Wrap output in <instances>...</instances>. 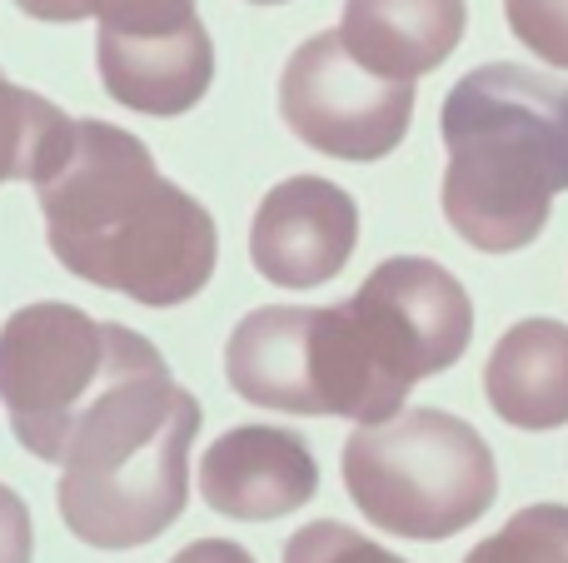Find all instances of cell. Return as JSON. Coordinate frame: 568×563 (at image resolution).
<instances>
[{
    "mask_svg": "<svg viewBox=\"0 0 568 563\" xmlns=\"http://www.w3.org/2000/svg\"><path fill=\"white\" fill-rule=\"evenodd\" d=\"M36 190L50 255L85 285L170 309L215 275L220 229L210 209L160 175L130 130L75 120V150Z\"/></svg>",
    "mask_w": 568,
    "mask_h": 563,
    "instance_id": "obj_1",
    "label": "cell"
},
{
    "mask_svg": "<svg viewBox=\"0 0 568 563\" xmlns=\"http://www.w3.org/2000/svg\"><path fill=\"white\" fill-rule=\"evenodd\" d=\"M444 130V219L464 245L514 255L549 225L568 190V85L544 70L494 60L449 90Z\"/></svg>",
    "mask_w": 568,
    "mask_h": 563,
    "instance_id": "obj_2",
    "label": "cell"
},
{
    "mask_svg": "<svg viewBox=\"0 0 568 563\" xmlns=\"http://www.w3.org/2000/svg\"><path fill=\"white\" fill-rule=\"evenodd\" d=\"M205 409L170 369L125 379L75 424L60 459L55 504L90 549H140L190 504V444Z\"/></svg>",
    "mask_w": 568,
    "mask_h": 563,
    "instance_id": "obj_3",
    "label": "cell"
},
{
    "mask_svg": "<svg viewBox=\"0 0 568 563\" xmlns=\"http://www.w3.org/2000/svg\"><path fill=\"white\" fill-rule=\"evenodd\" d=\"M339 469L374 529L419 544L464 534L499 499L494 449L469 419L444 409H399L384 424H359Z\"/></svg>",
    "mask_w": 568,
    "mask_h": 563,
    "instance_id": "obj_4",
    "label": "cell"
},
{
    "mask_svg": "<svg viewBox=\"0 0 568 563\" xmlns=\"http://www.w3.org/2000/svg\"><path fill=\"white\" fill-rule=\"evenodd\" d=\"M170 369L150 339L115 319L40 299L0 325V405L10 434L45 464L65 459L75 424L125 379Z\"/></svg>",
    "mask_w": 568,
    "mask_h": 563,
    "instance_id": "obj_5",
    "label": "cell"
},
{
    "mask_svg": "<svg viewBox=\"0 0 568 563\" xmlns=\"http://www.w3.org/2000/svg\"><path fill=\"white\" fill-rule=\"evenodd\" d=\"M344 305H349L364 359L394 409H404L419 379L459 365L474 339L469 289L439 259L424 255H394L374 265Z\"/></svg>",
    "mask_w": 568,
    "mask_h": 563,
    "instance_id": "obj_6",
    "label": "cell"
},
{
    "mask_svg": "<svg viewBox=\"0 0 568 563\" xmlns=\"http://www.w3.org/2000/svg\"><path fill=\"white\" fill-rule=\"evenodd\" d=\"M280 115L310 150L369 165L409 135L414 80L374 75L349 55L339 30H320L284 60Z\"/></svg>",
    "mask_w": 568,
    "mask_h": 563,
    "instance_id": "obj_7",
    "label": "cell"
},
{
    "mask_svg": "<svg viewBox=\"0 0 568 563\" xmlns=\"http://www.w3.org/2000/svg\"><path fill=\"white\" fill-rule=\"evenodd\" d=\"M359 245V205L324 175H290L260 199L250 265L280 289L329 285Z\"/></svg>",
    "mask_w": 568,
    "mask_h": 563,
    "instance_id": "obj_8",
    "label": "cell"
},
{
    "mask_svg": "<svg viewBox=\"0 0 568 563\" xmlns=\"http://www.w3.org/2000/svg\"><path fill=\"white\" fill-rule=\"evenodd\" d=\"M320 494V464L294 429L240 424L200 454V499L220 519L270 524Z\"/></svg>",
    "mask_w": 568,
    "mask_h": 563,
    "instance_id": "obj_9",
    "label": "cell"
},
{
    "mask_svg": "<svg viewBox=\"0 0 568 563\" xmlns=\"http://www.w3.org/2000/svg\"><path fill=\"white\" fill-rule=\"evenodd\" d=\"M464 20V0H344L339 35L364 70L419 80L459 50Z\"/></svg>",
    "mask_w": 568,
    "mask_h": 563,
    "instance_id": "obj_10",
    "label": "cell"
},
{
    "mask_svg": "<svg viewBox=\"0 0 568 563\" xmlns=\"http://www.w3.org/2000/svg\"><path fill=\"white\" fill-rule=\"evenodd\" d=\"M95 65L110 100L140 115L175 120L205 100L215 80V40L205 25L165 40H110L95 35Z\"/></svg>",
    "mask_w": 568,
    "mask_h": 563,
    "instance_id": "obj_11",
    "label": "cell"
},
{
    "mask_svg": "<svg viewBox=\"0 0 568 563\" xmlns=\"http://www.w3.org/2000/svg\"><path fill=\"white\" fill-rule=\"evenodd\" d=\"M489 409L514 429L549 434L568 424V325L519 319L499 335L484 365Z\"/></svg>",
    "mask_w": 568,
    "mask_h": 563,
    "instance_id": "obj_12",
    "label": "cell"
},
{
    "mask_svg": "<svg viewBox=\"0 0 568 563\" xmlns=\"http://www.w3.org/2000/svg\"><path fill=\"white\" fill-rule=\"evenodd\" d=\"M75 150V120L36 90H20L0 70V185L50 180Z\"/></svg>",
    "mask_w": 568,
    "mask_h": 563,
    "instance_id": "obj_13",
    "label": "cell"
},
{
    "mask_svg": "<svg viewBox=\"0 0 568 563\" xmlns=\"http://www.w3.org/2000/svg\"><path fill=\"white\" fill-rule=\"evenodd\" d=\"M464 563H568V509L529 504L484 544L469 549Z\"/></svg>",
    "mask_w": 568,
    "mask_h": 563,
    "instance_id": "obj_14",
    "label": "cell"
},
{
    "mask_svg": "<svg viewBox=\"0 0 568 563\" xmlns=\"http://www.w3.org/2000/svg\"><path fill=\"white\" fill-rule=\"evenodd\" d=\"M85 10L110 40H165L200 25L195 0H85Z\"/></svg>",
    "mask_w": 568,
    "mask_h": 563,
    "instance_id": "obj_15",
    "label": "cell"
},
{
    "mask_svg": "<svg viewBox=\"0 0 568 563\" xmlns=\"http://www.w3.org/2000/svg\"><path fill=\"white\" fill-rule=\"evenodd\" d=\"M284 563H409V559L389 554L384 544H374L369 534L339 524V519H320V524H304L300 534H290Z\"/></svg>",
    "mask_w": 568,
    "mask_h": 563,
    "instance_id": "obj_16",
    "label": "cell"
},
{
    "mask_svg": "<svg viewBox=\"0 0 568 563\" xmlns=\"http://www.w3.org/2000/svg\"><path fill=\"white\" fill-rule=\"evenodd\" d=\"M509 30L544 65L568 70V0H504Z\"/></svg>",
    "mask_w": 568,
    "mask_h": 563,
    "instance_id": "obj_17",
    "label": "cell"
},
{
    "mask_svg": "<svg viewBox=\"0 0 568 563\" xmlns=\"http://www.w3.org/2000/svg\"><path fill=\"white\" fill-rule=\"evenodd\" d=\"M30 554H36L30 509L20 504L16 489L0 484V563H30Z\"/></svg>",
    "mask_w": 568,
    "mask_h": 563,
    "instance_id": "obj_18",
    "label": "cell"
},
{
    "mask_svg": "<svg viewBox=\"0 0 568 563\" xmlns=\"http://www.w3.org/2000/svg\"><path fill=\"white\" fill-rule=\"evenodd\" d=\"M170 563H255V554L230 544V539H195V544H185Z\"/></svg>",
    "mask_w": 568,
    "mask_h": 563,
    "instance_id": "obj_19",
    "label": "cell"
},
{
    "mask_svg": "<svg viewBox=\"0 0 568 563\" xmlns=\"http://www.w3.org/2000/svg\"><path fill=\"white\" fill-rule=\"evenodd\" d=\"M16 10H26L30 20H50V25H75V20H85V0H10Z\"/></svg>",
    "mask_w": 568,
    "mask_h": 563,
    "instance_id": "obj_20",
    "label": "cell"
},
{
    "mask_svg": "<svg viewBox=\"0 0 568 563\" xmlns=\"http://www.w3.org/2000/svg\"><path fill=\"white\" fill-rule=\"evenodd\" d=\"M250 6H284V0H250Z\"/></svg>",
    "mask_w": 568,
    "mask_h": 563,
    "instance_id": "obj_21",
    "label": "cell"
}]
</instances>
